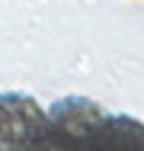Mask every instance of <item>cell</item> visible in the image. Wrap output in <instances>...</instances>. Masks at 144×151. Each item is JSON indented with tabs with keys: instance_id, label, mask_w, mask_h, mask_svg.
<instances>
[{
	"instance_id": "cell-1",
	"label": "cell",
	"mask_w": 144,
	"mask_h": 151,
	"mask_svg": "<svg viewBox=\"0 0 144 151\" xmlns=\"http://www.w3.org/2000/svg\"><path fill=\"white\" fill-rule=\"evenodd\" d=\"M109 113L83 96L58 100L48 113V142L51 148H99Z\"/></svg>"
},
{
	"instance_id": "cell-2",
	"label": "cell",
	"mask_w": 144,
	"mask_h": 151,
	"mask_svg": "<svg viewBox=\"0 0 144 151\" xmlns=\"http://www.w3.org/2000/svg\"><path fill=\"white\" fill-rule=\"evenodd\" d=\"M0 148L38 151L51 148L48 116L26 93H0Z\"/></svg>"
}]
</instances>
